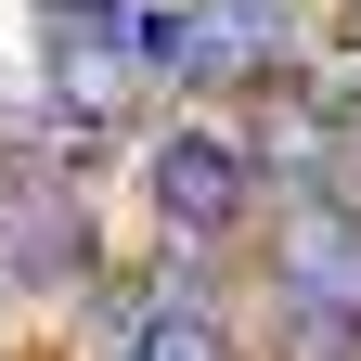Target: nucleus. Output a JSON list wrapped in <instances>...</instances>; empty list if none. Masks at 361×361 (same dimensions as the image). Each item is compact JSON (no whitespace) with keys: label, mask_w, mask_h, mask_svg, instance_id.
<instances>
[{"label":"nucleus","mask_w":361,"mask_h":361,"mask_svg":"<svg viewBox=\"0 0 361 361\" xmlns=\"http://www.w3.org/2000/svg\"><path fill=\"white\" fill-rule=\"evenodd\" d=\"M155 65L168 78H284L297 13L284 0H180V13H155Z\"/></svg>","instance_id":"obj_1"},{"label":"nucleus","mask_w":361,"mask_h":361,"mask_svg":"<svg viewBox=\"0 0 361 361\" xmlns=\"http://www.w3.org/2000/svg\"><path fill=\"white\" fill-rule=\"evenodd\" d=\"M258 194V155L233 142V129H180V142H155V219L168 233H233Z\"/></svg>","instance_id":"obj_2"},{"label":"nucleus","mask_w":361,"mask_h":361,"mask_svg":"<svg viewBox=\"0 0 361 361\" xmlns=\"http://www.w3.org/2000/svg\"><path fill=\"white\" fill-rule=\"evenodd\" d=\"M39 13H116V0H39Z\"/></svg>","instance_id":"obj_6"},{"label":"nucleus","mask_w":361,"mask_h":361,"mask_svg":"<svg viewBox=\"0 0 361 361\" xmlns=\"http://www.w3.org/2000/svg\"><path fill=\"white\" fill-rule=\"evenodd\" d=\"M52 104L78 129H116L129 116V65H116V13L90 26V13H52Z\"/></svg>","instance_id":"obj_4"},{"label":"nucleus","mask_w":361,"mask_h":361,"mask_svg":"<svg viewBox=\"0 0 361 361\" xmlns=\"http://www.w3.org/2000/svg\"><path fill=\"white\" fill-rule=\"evenodd\" d=\"M0 284H13V258H0Z\"/></svg>","instance_id":"obj_7"},{"label":"nucleus","mask_w":361,"mask_h":361,"mask_svg":"<svg viewBox=\"0 0 361 361\" xmlns=\"http://www.w3.org/2000/svg\"><path fill=\"white\" fill-rule=\"evenodd\" d=\"M284 310H348L361 323V219L348 207H310L284 233Z\"/></svg>","instance_id":"obj_3"},{"label":"nucleus","mask_w":361,"mask_h":361,"mask_svg":"<svg viewBox=\"0 0 361 361\" xmlns=\"http://www.w3.org/2000/svg\"><path fill=\"white\" fill-rule=\"evenodd\" d=\"M129 361H233V336H219L207 310H155V323L129 336Z\"/></svg>","instance_id":"obj_5"}]
</instances>
